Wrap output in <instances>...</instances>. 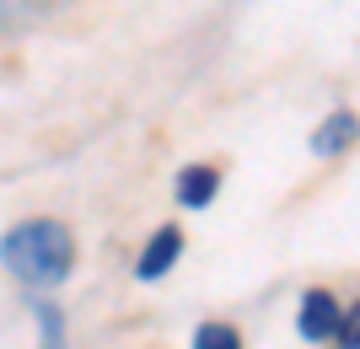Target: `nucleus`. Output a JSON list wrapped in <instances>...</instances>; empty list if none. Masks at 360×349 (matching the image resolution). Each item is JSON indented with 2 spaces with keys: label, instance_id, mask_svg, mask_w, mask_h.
Instances as JSON below:
<instances>
[{
  "label": "nucleus",
  "instance_id": "6",
  "mask_svg": "<svg viewBox=\"0 0 360 349\" xmlns=\"http://www.w3.org/2000/svg\"><path fill=\"white\" fill-rule=\"evenodd\" d=\"M32 317H38V328H44V349H65V312H60V301H38V296H32Z\"/></svg>",
  "mask_w": 360,
  "mask_h": 349
},
{
  "label": "nucleus",
  "instance_id": "3",
  "mask_svg": "<svg viewBox=\"0 0 360 349\" xmlns=\"http://www.w3.org/2000/svg\"><path fill=\"white\" fill-rule=\"evenodd\" d=\"M178 253H183V231H178V226H162V231L146 242V253H140L135 274H140V279H162V274L178 263Z\"/></svg>",
  "mask_w": 360,
  "mask_h": 349
},
{
  "label": "nucleus",
  "instance_id": "4",
  "mask_svg": "<svg viewBox=\"0 0 360 349\" xmlns=\"http://www.w3.org/2000/svg\"><path fill=\"white\" fill-rule=\"evenodd\" d=\"M221 194V172L215 167H183L178 172V204L183 210H205Z\"/></svg>",
  "mask_w": 360,
  "mask_h": 349
},
{
  "label": "nucleus",
  "instance_id": "1",
  "mask_svg": "<svg viewBox=\"0 0 360 349\" xmlns=\"http://www.w3.org/2000/svg\"><path fill=\"white\" fill-rule=\"evenodd\" d=\"M0 263L27 290H49V285H60V279H70L75 237L60 220H22V226H11L0 237Z\"/></svg>",
  "mask_w": 360,
  "mask_h": 349
},
{
  "label": "nucleus",
  "instance_id": "9",
  "mask_svg": "<svg viewBox=\"0 0 360 349\" xmlns=\"http://www.w3.org/2000/svg\"><path fill=\"white\" fill-rule=\"evenodd\" d=\"M22 22H27V6H22V0H0V38L16 32Z\"/></svg>",
  "mask_w": 360,
  "mask_h": 349
},
{
  "label": "nucleus",
  "instance_id": "5",
  "mask_svg": "<svg viewBox=\"0 0 360 349\" xmlns=\"http://www.w3.org/2000/svg\"><path fill=\"white\" fill-rule=\"evenodd\" d=\"M349 140H355V113H333V119L312 135V151L317 156H339V151H349Z\"/></svg>",
  "mask_w": 360,
  "mask_h": 349
},
{
  "label": "nucleus",
  "instance_id": "8",
  "mask_svg": "<svg viewBox=\"0 0 360 349\" xmlns=\"http://www.w3.org/2000/svg\"><path fill=\"white\" fill-rule=\"evenodd\" d=\"M333 338H339V349H360V312L349 306V312H339V322H333Z\"/></svg>",
  "mask_w": 360,
  "mask_h": 349
},
{
  "label": "nucleus",
  "instance_id": "7",
  "mask_svg": "<svg viewBox=\"0 0 360 349\" xmlns=\"http://www.w3.org/2000/svg\"><path fill=\"white\" fill-rule=\"evenodd\" d=\"M194 349H242V338H237V328H226V322H199Z\"/></svg>",
  "mask_w": 360,
  "mask_h": 349
},
{
  "label": "nucleus",
  "instance_id": "2",
  "mask_svg": "<svg viewBox=\"0 0 360 349\" xmlns=\"http://www.w3.org/2000/svg\"><path fill=\"white\" fill-rule=\"evenodd\" d=\"M333 322H339V296H328V290H307L301 296V338H312V344H323V338H333Z\"/></svg>",
  "mask_w": 360,
  "mask_h": 349
}]
</instances>
